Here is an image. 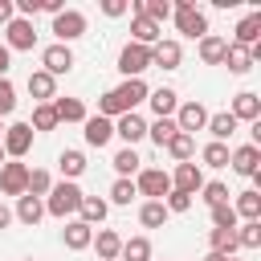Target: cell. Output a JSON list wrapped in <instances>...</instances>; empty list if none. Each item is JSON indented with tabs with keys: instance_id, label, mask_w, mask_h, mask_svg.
<instances>
[{
	"instance_id": "cell-1",
	"label": "cell",
	"mask_w": 261,
	"mask_h": 261,
	"mask_svg": "<svg viewBox=\"0 0 261 261\" xmlns=\"http://www.w3.org/2000/svg\"><path fill=\"white\" fill-rule=\"evenodd\" d=\"M147 98V86H143V77H126L118 90H110V94H102V102H98V114L102 118H110V114H135V106Z\"/></svg>"
},
{
	"instance_id": "cell-2",
	"label": "cell",
	"mask_w": 261,
	"mask_h": 261,
	"mask_svg": "<svg viewBox=\"0 0 261 261\" xmlns=\"http://www.w3.org/2000/svg\"><path fill=\"white\" fill-rule=\"evenodd\" d=\"M77 204H82V188L69 179V184L49 188V204H45V212H53V216H69V212H77Z\"/></svg>"
},
{
	"instance_id": "cell-3",
	"label": "cell",
	"mask_w": 261,
	"mask_h": 261,
	"mask_svg": "<svg viewBox=\"0 0 261 261\" xmlns=\"http://www.w3.org/2000/svg\"><path fill=\"white\" fill-rule=\"evenodd\" d=\"M175 24H179V33H188V37H204V33H208V20H204V12H200L192 0H179V4H175Z\"/></svg>"
},
{
	"instance_id": "cell-4",
	"label": "cell",
	"mask_w": 261,
	"mask_h": 261,
	"mask_svg": "<svg viewBox=\"0 0 261 261\" xmlns=\"http://www.w3.org/2000/svg\"><path fill=\"white\" fill-rule=\"evenodd\" d=\"M118 69H122L126 77H139L143 69H151V49H147V45H135V41H130V45H126V49L118 53Z\"/></svg>"
},
{
	"instance_id": "cell-5",
	"label": "cell",
	"mask_w": 261,
	"mask_h": 261,
	"mask_svg": "<svg viewBox=\"0 0 261 261\" xmlns=\"http://www.w3.org/2000/svg\"><path fill=\"white\" fill-rule=\"evenodd\" d=\"M0 192L4 196H24L29 192V167L24 163H0Z\"/></svg>"
},
{
	"instance_id": "cell-6",
	"label": "cell",
	"mask_w": 261,
	"mask_h": 261,
	"mask_svg": "<svg viewBox=\"0 0 261 261\" xmlns=\"http://www.w3.org/2000/svg\"><path fill=\"white\" fill-rule=\"evenodd\" d=\"M135 192L163 200V196L171 192V175H167V171H159V167H147V171H139V184H135Z\"/></svg>"
},
{
	"instance_id": "cell-7",
	"label": "cell",
	"mask_w": 261,
	"mask_h": 261,
	"mask_svg": "<svg viewBox=\"0 0 261 261\" xmlns=\"http://www.w3.org/2000/svg\"><path fill=\"white\" fill-rule=\"evenodd\" d=\"M53 33L61 37V45L65 41H73V37H82L86 33V16L82 12H73V8H61L57 16H53Z\"/></svg>"
},
{
	"instance_id": "cell-8",
	"label": "cell",
	"mask_w": 261,
	"mask_h": 261,
	"mask_svg": "<svg viewBox=\"0 0 261 261\" xmlns=\"http://www.w3.org/2000/svg\"><path fill=\"white\" fill-rule=\"evenodd\" d=\"M29 147H33V126H29V122H12V126L4 130V151H8L12 159H20Z\"/></svg>"
},
{
	"instance_id": "cell-9",
	"label": "cell",
	"mask_w": 261,
	"mask_h": 261,
	"mask_svg": "<svg viewBox=\"0 0 261 261\" xmlns=\"http://www.w3.org/2000/svg\"><path fill=\"white\" fill-rule=\"evenodd\" d=\"M200 188H204V175H200V167H196V163H179V167H175V175H171V192L196 196Z\"/></svg>"
},
{
	"instance_id": "cell-10",
	"label": "cell",
	"mask_w": 261,
	"mask_h": 261,
	"mask_svg": "<svg viewBox=\"0 0 261 261\" xmlns=\"http://www.w3.org/2000/svg\"><path fill=\"white\" fill-rule=\"evenodd\" d=\"M33 45H37L33 24H29L24 16H12V20H8V45H4V49L12 53V49H33Z\"/></svg>"
},
{
	"instance_id": "cell-11",
	"label": "cell",
	"mask_w": 261,
	"mask_h": 261,
	"mask_svg": "<svg viewBox=\"0 0 261 261\" xmlns=\"http://www.w3.org/2000/svg\"><path fill=\"white\" fill-rule=\"evenodd\" d=\"M41 61H45V73H49V77H57V73H69V69H73V53H69L65 45H49V49L41 53Z\"/></svg>"
},
{
	"instance_id": "cell-12",
	"label": "cell",
	"mask_w": 261,
	"mask_h": 261,
	"mask_svg": "<svg viewBox=\"0 0 261 261\" xmlns=\"http://www.w3.org/2000/svg\"><path fill=\"white\" fill-rule=\"evenodd\" d=\"M175 126H179L184 135H192V130H200V126H208V110H204L200 102H184L179 114H175Z\"/></svg>"
},
{
	"instance_id": "cell-13",
	"label": "cell",
	"mask_w": 261,
	"mask_h": 261,
	"mask_svg": "<svg viewBox=\"0 0 261 261\" xmlns=\"http://www.w3.org/2000/svg\"><path fill=\"white\" fill-rule=\"evenodd\" d=\"M179 45L175 41H155L151 45V65H159V69H179Z\"/></svg>"
},
{
	"instance_id": "cell-14",
	"label": "cell",
	"mask_w": 261,
	"mask_h": 261,
	"mask_svg": "<svg viewBox=\"0 0 261 261\" xmlns=\"http://www.w3.org/2000/svg\"><path fill=\"white\" fill-rule=\"evenodd\" d=\"M228 163H232V171H241V175H257V163H261V151H257V143H249V147H237V151L228 155Z\"/></svg>"
},
{
	"instance_id": "cell-15",
	"label": "cell",
	"mask_w": 261,
	"mask_h": 261,
	"mask_svg": "<svg viewBox=\"0 0 261 261\" xmlns=\"http://www.w3.org/2000/svg\"><path fill=\"white\" fill-rule=\"evenodd\" d=\"M228 114H232L237 122H241V118H245V122H257V118H261V98L245 90V94H237V102H232V110H228Z\"/></svg>"
},
{
	"instance_id": "cell-16",
	"label": "cell",
	"mask_w": 261,
	"mask_h": 261,
	"mask_svg": "<svg viewBox=\"0 0 261 261\" xmlns=\"http://www.w3.org/2000/svg\"><path fill=\"white\" fill-rule=\"evenodd\" d=\"M110 135H114V122H110V118H102V114L86 118V143H90V147H106Z\"/></svg>"
},
{
	"instance_id": "cell-17",
	"label": "cell",
	"mask_w": 261,
	"mask_h": 261,
	"mask_svg": "<svg viewBox=\"0 0 261 261\" xmlns=\"http://www.w3.org/2000/svg\"><path fill=\"white\" fill-rule=\"evenodd\" d=\"M90 245L98 249V261H118V253H122V237L110 232V228H102L98 241H90Z\"/></svg>"
},
{
	"instance_id": "cell-18",
	"label": "cell",
	"mask_w": 261,
	"mask_h": 261,
	"mask_svg": "<svg viewBox=\"0 0 261 261\" xmlns=\"http://www.w3.org/2000/svg\"><path fill=\"white\" fill-rule=\"evenodd\" d=\"M53 90H57V77H49L45 69H37V73H29V94L45 106L49 98H53Z\"/></svg>"
},
{
	"instance_id": "cell-19",
	"label": "cell",
	"mask_w": 261,
	"mask_h": 261,
	"mask_svg": "<svg viewBox=\"0 0 261 261\" xmlns=\"http://www.w3.org/2000/svg\"><path fill=\"white\" fill-rule=\"evenodd\" d=\"M114 135H122V139H126V147H135V143L147 135V122H143L139 114H122V118H118V126H114Z\"/></svg>"
},
{
	"instance_id": "cell-20",
	"label": "cell",
	"mask_w": 261,
	"mask_h": 261,
	"mask_svg": "<svg viewBox=\"0 0 261 261\" xmlns=\"http://www.w3.org/2000/svg\"><path fill=\"white\" fill-rule=\"evenodd\" d=\"M90 241H94V228H90V224H82V220L65 224V249L82 253V249H90Z\"/></svg>"
},
{
	"instance_id": "cell-21",
	"label": "cell",
	"mask_w": 261,
	"mask_h": 261,
	"mask_svg": "<svg viewBox=\"0 0 261 261\" xmlns=\"http://www.w3.org/2000/svg\"><path fill=\"white\" fill-rule=\"evenodd\" d=\"M130 33H135V45H147V49L159 41V24L147 20V16H135V20H130Z\"/></svg>"
},
{
	"instance_id": "cell-22",
	"label": "cell",
	"mask_w": 261,
	"mask_h": 261,
	"mask_svg": "<svg viewBox=\"0 0 261 261\" xmlns=\"http://www.w3.org/2000/svg\"><path fill=\"white\" fill-rule=\"evenodd\" d=\"M257 33H261V12H253V16H245L237 24V45L241 49H253L257 45Z\"/></svg>"
},
{
	"instance_id": "cell-23",
	"label": "cell",
	"mask_w": 261,
	"mask_h": 261,
	"mask_svg": "<svg viewBox=\"0 0 261 261\" xmlns=\"http://www.w3.org/2000/svg\"><path fill=\"white\" fill-rule=\"evenodd\" d=\"M41 216H45V204H41L37 196H20V200H16V220H20V224H37Z\"/></svg>"
},
{
	"instance_id": "cell-24",
	"label": "cell",
	"mask_w": 261,
	"mask_h": 261,
	"mask_svg": "<svg viewBox=\"0 0 261 261\" xmlns=\"http://www.w3.org/2000/svg\"><path fill=\"white\" fill-rule=\"evenodd\" d=\"M77 208H82V224H90V228L106 220V200H98V196H82Z\"/></svg>"
},
{
	"instance_id": "cell-25",
	"label": "cell",
	"mask_w": 261,
	"mask_h": 261,
	"mask_svg": "<svg viewBox=\"0 0 261 261\" xmlns=\"http://www.w3.org/2000/svg\"><path fill=\"white\" fill-rule=\"evenodd\" d=\"M118 261H151V241H147V237H130V241H122Z\"/></svg>"
},
{
	"instance_id": "cell-26",
	"label": "cell",
	"mask_w": 261,
	"mask_h": 261,
	"mask_svg": "<svg viewBox=\"0 0 261 261\" xmlns=\"http://www.w3.org/2000/svg\"><path fill=\"white\" fill-rule=\"evenodd\" d=\"M224 49H228L224 37H200V57H204L208 65H220V61H224Z\"/></svg>"
},
{
	"instance_id": "cell-27",
	"label": "cell",
	"mask_w": 261,
	"mask_h": 261,
	"mask_svg": "<svg viewBox=\"0 0 261 261\" xmlns=\"http://www.w3.org/2000/svg\"><path fill=\"white\" fill-rule=\"evenodd\" d=\"M57 122H86V106L77 98H57Z\"/></svg>"
},
{
	"instance_id": "cell-28",
	"label": "cell",
	"mask_w": 261,
	"mask_h": 261,
	"mask_svg": "<svg viewBox=\"0 0 261 261\" xmlns=\"http://www.w3.org/2000/svg\"><path fill=\"white\" fill-rule=\"evenodd\" d=\"M224 65H228L232 73H249L253 53H249V49H241V45H228V49H224Z\"/></svg>"
},
{
	"instance_id": "cell-29",
	"label": "cell",
	"mask_w": 261,
	"mask_h": 261,
	"mask_svg": "<svg viewBox=\"0 0 261 261\" xmlns=\"http://www.w3.org/2000/svg\"><path fill=\"white\" fill-rule=\"evenodd\" d=\"M147 102L155 106L159 118H167V114L175 110V90H167V86H163V90H147Z\"/></svg>"
},
{
	"instance_id": "cell-30",
	"label": "cell",
	"mask_w": 261,
	"mask_h": 261,
	"mask_svg": "<svg viewBox=\"0 0 261 261\" xmlns=\"http://www.w3.org/2000/svg\"><path fill=\"white\" fill-rule=\"evenodd\" d=\"M208 130H212V135H216V143H220V139H228V135L237 130V118H232L228 110H220V114H208Z\"/></svg>"
},
{
	"instance_id": "cell-31",
	"label": "cell",
	"mask_w": 261,
	"mask_h": 261,
	"mask_svg": "<svg viewBox=\"0 0 261 261\" xmlns=\"http://www.w3.org/2000/svg\"><path fill=\"white\" fill-rule=\"evenodd\" d=\"M167 151H171L179 163H188V159H192V151H196V139H192V135H184V130H175V135H171V143H167Z\"/></svg>"
},
{
	"instance_id": "cell-32",
	"label": "cell",
	"mask_w": 261,
	"mask_h": 261,
	"mask_svg": "<svg viewBox=\"0 0 261 261\" xmlns=\"http://www.w3.org/2000/svg\"><path fill=\"white\" fill-rule=\"evenodd\" d=\"M232 212L245 216V220H257V216H261V196H257V192H241V200H237Z\"/></svg>"
},
{
	"instance_id": "cell-33",
	"label": "cell",
	"mask_w": 261,
	"mask_h": 261,
	"mask_svg": "<svg viewBox=\"0 0 261 261\" xmlns=\"http://www.w3.org/2000/svg\"><path fill=\"white\" fill-rule=\"evenodd\" d=\"M237 249V228H212V253L228 257Z\"/></svg>"
},
{
	"instance_id": "cell-34",
	"label": "cell",
	"mask_w": 261,
	"mask_h": 261,
	"mask_svg": "<svg viewBox=\"0 0 261 261\" xmlns=\"http://www.w3.org/2000/svg\"><path fill=\"white\" fill-rule=\"evenodd\" d=\"M57 163H61V171H65L69 179H77V175L86 171V155H82V151H61Z\"/></svg>"
},
{
	"instance_id": "cell-35",
	"label": "cell",
	"mask_w": 261,
	"mask_h": 261,
	"mask_svg": "<svg viewBox=\"0 0 261 261\" xmlns=\"http://www.w3.org/2000/svg\"><path fill=\"white\" fill-rule=\"evenodd\" d=\"M139 220H143L147 228H159V224L167 220V208H163V200H151V204H143V212H139Z\"/></svg>"
},
{
	"instance_id": "cell-36",
	"label": "cell",
	"mask_w": 261,
	"mask_h": 261,
	"mask_svg": "<svg viewBox=\"0 0 261 261\" xmlns=\"http://www.w3.org/2000/svg\"><path fill=\"white\" fill-rule=\"evenodd\" d=\"M175 130H179V126H175V118H159V122H155V126H147V135H151V139H155V143H159V147H167V143H171V135H175Z\"/></svg>"
},
{
	"instance_id": "cell-37",
	"label": "cell",
	"mask_w": 261,
	"mask_h": 261,
	"mask_svg": "<svg viewBox=\"0 0 261 261\" xmlns=\"http://www.w3.org/2000/svg\"><path fill=\"white\" fill-rule=\"evenodd\" d=\"M139 163H143V159L135 155V147H122V151L114 155V171H118V175H130V171H139Z\"/></svg>"
},
{
	"instance_id": "cell-38",
	"label": "cell",
	"mask_w": 261,
	"mask_h": 261,
	"mask_svg": "<svg viewBox=\"0 0 261 261\" xmlns=\"http://www.w3.org/2000/svg\"><path fill=\"white\" fill-rule=\"evenodd\" d=\"M53 126H57V110H53L49 102L37 106V110H33V130H53Z\"/></svg>"
},
{
	"instance_id": "cell-39",
	"label": "cell",
	"mask_w": 261,
	"mask_h": 261,
	"mask_svg": "<svg viewBox=\"0 0 261 261\" xmlns=\"http://www.w3.org/2000/svg\"><path fill=\"white\" fill-rule=\"evenodd\" d=\"M204 163H208V167H228V147L212 139V143L204 147Z\"/></svg>"
},
{
	"instance_id": "cell-40",
	"label": "cell",
	"mask_w": 261,
	"mask_h": 261,
	"mask_svg": "<svg viewBox=\"0 0 261 261\" xmlns=\"http://www.w3.org/2000/svg\"><path fill=\"white\" fill-rule=\"evenodd\" d=\"M237 245L257 249V245H261V224H257V220H245V224H241V232H237Z\"/></svg>"
},
{
	"instance_id": "cell-41",
	"label": "cell",
	"mask_w": 261,
	"mask_h": 261,
	"mask_svg": "<svg viewBox=\"0 0 261 261\" xmlns=\"http://www.w3.org/2000/svg\"><path fill=\"white\" fill-rule=\"evenodd\" d=\"M49 188H53L49 171H29V192H24V196H37V200H41V196H45Z\"/></svg>"
},
{
	"instance_id": "cell-42",
	"label": "cell",
	"mask_w": 261,
	"mask_h": 261,
	"mask_svg": "<svg viewBox=\"0 0 261 261\" xmlns=\"http://www.w3.org/2000/svg\"><path fill=\"white\" fill-rule=\"evenodd\" d=\"M212 224H216V228H237V212H232V204H216V208H212Z\"/></svg>"
},
{
	"instance_id": "cell-43",
	"label": "cell",
	"mask_w": 261,
	"mask_h": 261,
	"mask_svg": "<svg viewBox=\"0 0 261 261\" xmlns=\"http://www.w3.org/2000/svg\"><path fill=\"white\" fill-rule=\"evenodd\" d=\"M16 110V90H12V82L8 77H0V118L4 114H12Z\"/></svg>"
},
{
	"instance_id": "cell-44",
	"label": "cell",
	"mask_w": 261,
	"mask_h": 261,
	"mask_svg": "<svg viewBox=\"0 0 261 261\" xmlns=\"http://www.w3.org/2000/svg\"><path fill=\"white\" fill-rule=\"evenodd\" d=\"M135 196H139V192H135V184H130V179H118V184L110 188V200H114V204H130Z\"/></svg>"
},
{
	"instance_id": "cell-45",
	"label": "cell",
	"mask_w": 261,
	"mask_h": 261,
	"mask_svg": "<svg viewBox=\"0 0 261 261\" xmlns=\"http://www.w3.org/2000/svg\"><path fill=\"white\" fill-rule=\"evenodd\" d=\"M204 200H208V208L228 204V188H224V184H204Z\"/></svg>"
},
{
	"instance_id": "cell-46",
	"label": "cell",
	"mask_w": 261,
	"mask_h": 261,
	"mask_svg": "<svg viewBox=\"0 0 261 261\" xmlns=\"http://www.w3.org/2000/svg\"><path fill=\"white\" fill-rule=\"evenodd\" d=\"M163 208H167V212H188V208H192V196H184V192H171Z\"/></svg>"
},
{
	"instance_id": "cell-47",
	"label": "cell",
	"mask_w": 261,
	"mask_h": 261,
	"mask_svg": "<svg viewBox=\"0 0 261 261\" xmlns=\"http://www.w3.org/2000/svg\"><path fill=\"white\" fill-rule=\"evenodd\" d=\"M102 12L106 16H122L126 12V0H102Z\"/></svg>"
},
{
	"instance_id": "cell-48",
	"label": "cell",
	"mask_w": 261,
	"mask_h": 261,
	"mask_svg": "<svg viewBox=\"0 0 261 261\" xmlns=\"http://www.w3.org/2000/svg\"><path fill=\"white\" fill-rule=\"evenodd\" d=\"M12 8H20L24 16H33V12H41V0H16Z\"/></svg>"
},
{
	"instance_id": "cell-49",
	"label": "cell",
	"mask_w": 261,
	"mask_h": 261,
	"mask_svg": "<svg viewBox=\"0 0 261 261\" xmlns=\"http://www.w3.org/2000/svg\"><path fill=\"white\" fill-rule=\"evenodd\" d=\"M12 12H16V8H12V0H0V24H4V20H12Z\"/></svg>"
},
{
	"instance_id": "cell-50",
	"label": "cell",
	"mask_w": 261,
	"mask_h": 261,
	"mask_svg": "<svg viewBox=\"0 0 261 261\" xmlns=\"http://www.w3.org/2000/svg\"><path fill=\"white\" fill-rule=\"evenodd\" d=\"M8 65H12V53H8V49H4V45H0V77H4V73H8Z\"/></svg>"
},
{
	"instance_id": "cell-51",
	"label": "cell",
	"mask_w": 261,
	"mask_h": 261,
	"mask_svg": "<svg viewBox=\"0 0 261 261\" xmlns=\"http://www.w3.org/2000/svg\"><path fill=\"white\" fill-rule=\"evenodd\" d=\"M41 8H45V12H53V16H57V12H61V0H41Z\"/></svg>"
},
{
	"instance_id": "cell-52",
	"label": "cell",
	"mask_w": 261,
	"mask_h": 261,
	"mask_svg": "<svg viewBox=\"0 0 261 261\" xmlns=\"http://www.w3.org/2000/svg\"><path fill=\"white\" fill-rule=\"evenodd\" d=\"M8 220H12V212H8L4 204H0V228H8Z\"/></svg>"
},
{
	"instance_id": "cell-53",
	"label": "cell",
	"mask_w": 261,
	"mask_h": 261,
	"mask_svg": "<svg viewBox=\"0 0 261 261\" xmlns=\"http://www.w3.org/2000/svg\"><path fill=\"white\" fill-rule=\"evenodd\" d=\"M204 261H228V257H220V253H208V257H204Z\"/></svg>"
},
{
	"instance_id": "cell-54",
	"label": "cell",
	"mask_w": 261,
	"mask_h": 261,
	"mask_svg": "<svg viewBox=\"0 0 261 261\" xmlns=\"http://www.w3.org/2000/svg\"><path fill=\"white\" fill-rule=\"evenodd\" d=\"M0 163H4V147H0Z\"/></svg>"
},
{
	"instance_id": "cell-55",
	"label": "cell",
	"mask_w": 261,
	"mask_h": 261,
	"mask_svg": "<svg viewBox=\"0 0 261 261\" xmlns=\"http://www.w3.org/2000/svg\"><path fill=\"white\" fill-rule=\"evenodd\" d=\"M0 130H4V126H0Z\"/></svg>"
},
{
	"instance_id": "cell-56",
	"label": "cell",
	"mask_w": 261,
	"mask_h": 261,
	"mask_svg": "<svg viewBox=\"0 0 261 261\" xmlns=\"http://www.w3.org/2000/svg\"><path fill=\"white\" fill-rule=\"evenodd\" d=\"M228 261H232V257H228Z\"/></svg>"
}]
</instances>
